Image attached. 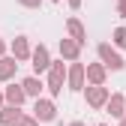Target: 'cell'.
<instances>
[{
	"mask_svg": "<svg viewBox=\"0 0 126 126\" xmlns=\"http://www.w3.org/2000/svg\"><path fill=\"white\" fill-rule=\"evenodd\" d=\"M9 72H12V63L9 60H0V78H6Z\"/></svg>",
	"mask_w": 126,
	"mask_h": 126,
	"instance_id": "cell-8",
	"label": "cell"
},
{
	"mask_svg": "<svg viewBox=\"0 0 126 126\" xmlns=\"http://www.w3.org/2000/svg\"><path fill=\"white\" fill-rule=\"evenodd\" d=\"M36 117H42V120H51V117H54V108H51L48 102H39V105H36Z\"/></svg>",
	"mask_w": 126,
	"mask_h": 126,
	"instance_id": "cell-2",
	"label": "cell"
},
{
	"mask_svg": "<svg viewBox=\"0 0 126 126\" xmlns=\"http://www.w3.org/2000/svg\"><path fill=\"white\" fill-rule=\"evenodd\" d=\"M15 54H21V57H24V54H27V45H24V42H21V39H18V42H15Z\"/></svg>",
	"mask_w": 126,
	"mask_h": 126,
	"instance_id": "cell-11",
	"label": "cell"
},
{
	"mask_svg": "<svg viewBox=\"0 0 126 126\" xmlns=\"http://www.w3.org/2000/svg\"><path fill=\"white\" fill-rule=\"evenodd\" d=\"M33 60H36V63H33V66H36V72H42L45 66H48V54H45V48H39V51L33 54Z\"/></svg>",
	"mask_w": 126,
	"mask_h": 126,
	"instance_id": "cell-3",
	"label": "cell"
},
{
	"mask_svg": "<svg viewBox=\"0 0 126 126\" xmlns=\"http://www.w3.org/2000/svg\"><path fill=\"white\" fill-rule=\"evenodd\" d=\"M102 99H105V90H99V87H96V90H90V102H93V105H99Z\"/></svg>",
	"mask_w": 126,
	"mask_h": 126,
	"instance_id": "cell-5",
	"label": "cell"
},
{
	"mask_svg": "<svg viewBox=\"0 0 126 126\" xmlns=\"http://www.w3.org/2000/svg\"><path fill=\"white\" fill-rule=\"evenodd\" d=\"M99 54L105 57V63H108V66H111V69H120L123 66V63H120V57L111 51V48H108V45H102V48H99Z\"/></svg>",
	"mask_w": 126,
	"mask_h": 126,
	"instance_id": "cell-1",
	"label": "cell"
},
{
	"mask_svg": "<svg viewBox=\"0 0 126 126\" xmlns=\"http://www.w3.org/2000/svg\"><path fill=\"white\" fill-rule=\"evenodd\" d=\"M63 54H69V57H72V54H75V45H69V42H63Z\"/></svg>",
	"mask_w": 126,
	"mask_h": 126,
	"instance_id": "cell-13",
	"label": "cell"
},
{
	"mask_svg": "<svg viewBox=\"0 0 126 126\" xmlns=\"http://www.w3.org/2000/svg\"><path fill=\"white\" fill-rule=\"evenodd\" d=\"M123 126H126V123H123Z\"/></svg>",
	"mask_w": 126,
	"mask_h": 126,
	"instance_id": "cell-20",
	"label": "cell"
},
{
	"mask_svg": "<svg viewBox=\"0 0 126 126\" xmlns=\"http://www.w3.org/2000/svg\"><path fill=\"white\" fill-rule=\"evenodd\" d=\"M69 30H72V33H75L78 39H81V24H78V21H72V24H69Z\"/></svg>",
	"mask_w": 126,
	"mask_h": 126,
	"instance_id": "cell-12",
	"label": "cell"
},
{
	"mask_svg": "<svg viewBox=\"0 0 126 126\" xmlns=\"http://www.w3.org/2000/svg\"><path fill=\"white\" fill-rule=\"evenodd\" d=\"M72 3H78V0H72Z\"/></svg>",
	"mask_w": 126,
	"mask_h": 126,
	"instance_id": "cell-19",
	"label": "cell"
},
{
	"mask_svg": "<svg viewBox=\"0 0 126 126\" xmlns=\"http://www.w3.org/2000/svg\"><path fill=\"white\" fill-rule=\"evenodd\" d=\"M0 51H3V45H0Z\"/></svg>",
	"mask_w": 126,
	"mask_h": 126,
	"instance_id": "cell-18",
	"label": "cell"
},
{
	"mask_svg": "<svg viewBox=\"0 0 126 126\" xmlns=\"http://www.w3.org/2000/svg\"><path fill=\"white\" fill-rule=\"evenodd\" d=\"M78 84H81V69L75 66V69H72V87H78Z\"/></svg>",
	"mask_w": 126,
	"mask_h": 126,
	"instance_id": "cell-10",
	"label": "cell"
},
{
	"mask_svg": "<svg viewBox=\"0 0 126 126\" xmlns=\"http://www.w3.org/2000/svg\"><path fill=\"white\" fill-rule=\"evenodd\" d=\"M9 102H15V105H18V102H21V90H15V87H9Z\"/></svg>",
	"mask_w": 126,
	"mask_h": 126,
	"instance_id": "cell-9",
	"label": "cell"
},
{
	"mask_svg": "<svg viewBox=\"0 0 126 126\" xmlns=\"http://www.w3.org/2000/svg\"><path fill=\"white\" fill-rule=\"evenodd\" d=\"M12 120H18V111H12V108L0 114V123H12Z\"/></svg>",
	"mask_w": 126,
	"mask_h": 126,
	"instance_id": "cell-6",
	"label": "cell"
},
{
	"mask_svg": "<svg viewBox=\"0 0 126 126\" xmlns=\"http://www.w3.org/2000/svg\"><path fill=\"white\" fill-rule=\"evenodd\" d=\"M72 126H81V123H72Z\"/></svg>",
	"mask_w": 126,
	"mask_h": 126,
	"instance_id": "cell-17",
	"label": "cell"
},
{
	"mask_svg": "<svg viewBox=\"0 0 126 126\" xmlns=\"http://www.w3.org/2000/svg\"><path fill=\"white\" fill-rule=\"evenodd\" d=\"M123 15H126V0H123Z\"/></svg>",
	"mask_w": 126,
	"mask_h": 126,
	"instance_id": "cell-16",
	"label": "cell"
},
{
	"mask_svg": "<svg viewBox=\"0 0 126 126\" xmlns=\"http://www.w3.org/2000/svg\"><path fill=\"white\" fill-rule=\"evenodd\" d=\"M24 90H27V93H39V84H36V78H27V81H24Z\"/></svg>",
	"mask_w": 126,
	"mask_h": 126,
	"instance_id": "cell-7",
	"label": "cell"
},
{
	"mask_svg": "<svg viewBox=\"0 0 126 126\" xmlns=\"http://www.w3.org/2000/svg\"><path fill=\"white\" fill-rule=\"evenodd\" d=\"M60 81H63V66H54V72H51V90L54 93L60 90Z\"/></svg>",
	"mask_w": 126,
	"mask_h": 126,
	"instance_id": "cell-4",
	"label": "cell"
},
{
	"mask_svg": "<svg viewBox=\"0 0 126 126\" xmlns=\"http://www.w3.org/2000/svg\"><path fill=\"white\" fill-rule=\"evenodd\" d=\"M21 126H33V123H30V120H21Z\"/></svg>",
	"mask_w": 126,
	"mask_h": 126,
	"instance_id": "cell-15",
	"label": "cell"
},
{
	"mask_svg": "<svg viewBox=\"0 0 126 126\" xmlns=\"http://www.w3.org/2000/svg\"><path fill=\"white\" fill-rule=\"evenodd\" d=\"M117 42H120V45H126V30H117Z\"/></svg>",
	"mask_w": 126,
	"mask_h": 126,
	"instance_id": "cell-14",
	"label": "cell"
}]
</instances>
